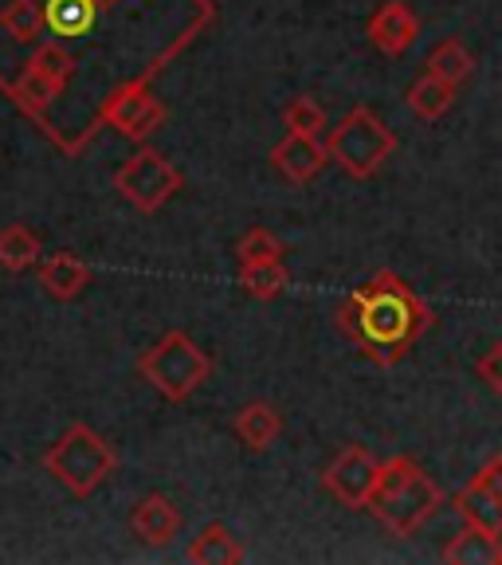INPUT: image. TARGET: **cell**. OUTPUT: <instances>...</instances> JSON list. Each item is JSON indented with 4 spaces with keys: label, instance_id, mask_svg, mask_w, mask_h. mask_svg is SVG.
Returning a JSON list of instances; mask_svg holds the SVG:
<instances>
[{
    "label": "cell",
    "instance_id": "7",
    "mask_svg": "<svg viewBox=\"0 0 502 565\" xmlns=\"http://www.w3.org/2000/svg\"><path fill=\"white\" fill-rule=\"evenodd\" d=\"M381 468L377 456L365 451L362 444H350L345 451H338V459L322 471V487H327L330 499L345 507V511H370V499L381 483Z\"/></svg>",
    "mask_w": 502,
    "mask_h": 565
},
{
    "label": "cell",
    "instance_id": "2",
    "mask_svg": "<svg viewBox=\"0 0 502 565\" xmlns=\"http://www.w3.org/2000/svg\"><path fill=\"white\" fill-rule=\"evenodd\" d=\"M444 507V491L428 471L408 456L388 459L381 468V483L370 499V511L397 539H413L424 522Z\"/></svg>",
    "mask_w": 502,
    "mask_h": 565
},
{
    "label": "cell",
    "instance_id": "3",
    "mask_svg": "<svg viewBox=\"0 0 502 565\" xmlns=\"http://www.w3.org/2000/svg\"><path fill=\"white\" fill-rule=\"evenodd\" d=\"M44 468L63 491H71L75 499H90L115 471V448L90 424H71L67 433L47 448Z\"/></svg>",
    "mask_w": 502,
    "mask_h": 565
},
{
    "label": "cell",
    "instance_id": "6",
    "mask_svg": "<svg viewBox=\"0 0 502 565\" xmlns=\"http://www.w3.org/2000/svg\"><path fill=\"white\" fill-rule=\"evenodd\" d=\"M181 185H185L181 169L158 150H138L133 158H126L115 173V189L138 212H158L161 204L181 193Z\"/></svg>",
    "mask_w": 502,
    "mask_h": 565
},
{
    "label": "cell",
    "instance_id": "9",
    "mask_svg": "<svg viewBox=\"0 0 502 565\" xmlns=\"http://www.w3.org/2000/svg\"><path fill=\"white\" fill-rule=\"evenodd\" d=\"M75 75V60L63 52L60 44H44L32 55L28 71L17 83V98L24 106H44L52 98H60V90L67 87V79Z\"/></svg>",
    "mask_w": 502,
    "mask_h": 565
},
{
    "label": "cell",
    "instance_id": "15",
    "mask_svg": "<svg viewBox=\"0 0 502 565\" xmlns=\"http://www.w3.org/2000/svg\"><path fill=\"white\" fill-rule=\"evenodd\" d=\"M189 562L236 565V562H244V546H239V539L224 526V522H209V526L196 530L193 542H189Z\"/></svg>",
    "mask_w": 502,
    "mask_h": 565
},
{
    "label": "cell",
    "instance_id": "23",
    "mask_svg": "<svg viewBox=\"0 0 502 565\" xmlns=\"http://www.w3.org/2000/svg\"><path fill=\"white\" fill-rule=\"evenodd\" d=\"M287 282H291V275H287V267L279 264H252V267H239V287H244L252 299L259 302H271L279 299L282 291H287Z\"/></svg>",
    "mask_w": 502,
    "mask_h": 565
},
{
    "label": "cell",
    "instance_id": "26",
    "mask_svg": "<svg viewBox=\"0 0 502 565\" xmlns=\"http://www.w3.org/2000/svg\"><path fill=\"white\" fill-rule=\"evenodd\" d=\"M476 377L483 381L491 393H499V397H502V342H494L491 350L479 358V362H476Z\"/></svg>",
    "mask_w": 502,
    "mask_h": 565
},
{
    "label": "cell",
    "instance_id": "16",
    "mask_svg": "<svg viewBox=\"0 0 502 565\" xmlns=\"http://www.w3.org/2000/svg\"><path fill=\"white\" fill-rule=\"evenodd\" d=\"M499 546L502 539L491 534L483 526H463L456 539L444 546V562H456V565H499Z\"/></svg>",
    "mask_w": 502,
    "mask_h": 565
},
{
    "label": "cell",
    "instance_id": "21",
    "mask_svg": "<svg viewBox=\"0 0 502 565\" xmlns=\"http://www.w3.org/2000/svg\"><path fill=\"white\" fill-rule=\"evenodd\" d=\"M0 28H4L17 44H35L47 28L44 4H40V0H9V4L0 9Z\"/></svg>",
    "mask_w": 502,
    "mask_h": 565
},
{
    "label": "cell",
    "instance_id": "1",
    "mask_svg": "<svg viewBox=\"0 0 502 565\" xmlns=\"http://www.w3.org/2000/svg\"><path fill=\"white\" fill-rule=\"evenodd\" d=\"M428 327H432V310L424 307L420 295L393 271H377L338 310V330L373 365L405 362L408 350L420 342Z\"/></svg>",
    "mask_w": 502,
    "mask_h": 565
},
{
    "label": "cell",
    "instance_id": "22",
    "mask_svg": "<svg viewBox=\"0 0 502 565\" xmlns=\"http://www.w3.org/2000/svg\"><path fill=\"white\" fill-rule=\"evenodd\" d=\"M471 71H476V60H471V52L459 44V40H440V44L432 47V55H428V75L451 83V87L468 83Z\"/></svg>",
    "mask_w": 502,
    "mask_h": 565
},
{
    "label": "cell",
    "instance_id": "5",
    "mask_svg": "<svg viewBox=\"0 0 502 565\" xmlns=\"http://www.w3.org/2000/svg\"><path fill=\"white\" fill-rule=\"evenodd\" d=\"M327 150H330V161H338L350 177L365 181V177H373L393 153H397V134L381 122L377 110L353 106L350 115L330 130Z\"/></svg>",
    "mask_w": 502,
    "mask_h": 565
},
{
    "label": "cell",
    "instance_id": "20",
    "mask_svg": "<svg viewBox=\"0 0 502 565\" xmlns=\"http://www.w3.org/2000/svg\"><path fill=\"white\" fill-rule=\"evenodd\" d=\"M40 236H35L28 224H9V228H0V267L12 275L28 271V267L40 264Z\"/></svg>",
    "mask_w": 502,
    "mask_h": 565
},
{
    "label": "cell",
    "instance_id": "11",
    "mask_svg": "<svg viewBox=\"0 0 502 565\" xmlns=\"http://www.w3.org/2000/svg\"><path fill=\"white\" fill-rule=\"evenodd\" d=\"M130 530L133 539L146 542V546H169V542L181 534V511L173 507V499L165 494H141L130 511Z\"/></svg>",
    "mask_w": 502,
    "mask_h": 565
},
{
    "label": "cell",
    "instance_id": "17",
    "mask_svg": "<svg viewBox=\"0 0 502 565\" xmlns=\"http://www.w3.org/2000/svg\"><path fill=\"white\" fill-rule=\"evenodd\" d=\"M98 0H44V20L55 35L63 40H75V35H87L90 24L98 17Z\"/></svg>",
    "mask_w": 502,
    "mask_h": 565
},
{
    "label": "cell",
    "instance_id": "28",
    "mask_svg": "<svg viewBox=\"0 0 502 565\" xmlns=\"http://www.w3.org/2000/svg\"><path fill=\"white\" fill-rule=\"evenodd\" d=\"M499 565H502V546H499Z\"/></svg>",
    "mask_w": 502,
    "mask_h": 565
},
{
    "label": "cell",
    "instance_id": "13",
    "mask_svg": "<svg viewBox=\"0 0 502 565\" xmlns=\"http://www.w3.org/2000/svg\"><path fill=\"white\" fill-rule=\"evenodd\" d=\"M40 287H44V295H52V299H60V302L79 299L90 287V267L83 264L79 256H71V252H55V256H47V264L40 267Z\"/></svg>",
    "mask_w": 502,
    "mask_h": 565
},
{
    "label": "cell",
    "instance_id": "18",
    "mask_svg": "<svg viewBox=\"0 0 502 565\" xmlns=\"http://www.w3.org/2000/svg\"><path fill=\"white\" fill-rule=\"evenodd\" d=\"M456 511L463 514V522L483 526V530H491V534H499L502 539V499L494 491H487L479 479H471V483L456 494Z\"/></svg>",
    "mask_w": 502,
    "mask_h": 565
},
{
    "label": "cell",
    "instance_id": "4",
    "mask_svg": "<svg viewBox=\"0 0 502 565\" xmlns=\"http://www.w3.org/2000/svg\"><path fill=\"white\" fill-rule=\"evenodd\" d=\"M138 373L165 401H189L212 377V358L185 330H169L138 358Z\"/></svg>",
    "mask_w": 502,
    "mask_h": 565
},
{
    "label": "cell",
    "instance_id": "12",
    "mask_svg": "<svg viewBox=\"0 0 502 565\" xmlns=\"http://www.w3.org/2000/svg\"><path fill=\"white\" fill-rule=\"evenodd\" d=\"M327 158H330V150L322 146V138H310V134H287L271 150L275 169H279L287 181H295V185L314 181V177L322 173V166H327Z\"/></svg>",
    "mask_w": 502,
    "mask_h": 565
},
{
    "label": "cell",
    "instance_id": "25",
    "mask_svg": "<svg viewBox=\"0 0 502 565\" xmlns=\"http://www.w3.org/2000/svg\"><path fill=\"white\" fill-rule=\"evenodd\" d=\"M282 122L291 134H310V138H322L327 134V110L322 103L310 95H295L291 103L282 106Z\"/></svg>",
    "mask_w": 502,
    "mask_h": 565
},
{
    "label": "cell",
    "instance_id": "8",
    "mask_svg": "<svg viewBox=\"0 0 502 565\" xmlns=\"http://www.w3.org/2000/svg\"><path fill=\"white\" fill-rule=\"evenodd\" d=\"M106 122L115 126L122 138L146 141L161 122H165V106L141 87V83H122L106 103Z\"/></svg>",
    "mask_w": 502,
    "mask_h": 565
},
{
    "label": "cell",
    "instance_id": "19",
    "mask_svg": "<svg viewBox=\"0 0 502 565\" xmlns=\"http://www.w3.org/2000/svg\"><path fill=\"white\" fill-rule=\"evenodd\" d=\"M456 90L459 87H451V83L436 79V75H428V71H424L420 79L408 87V110H413L416 118H424V122H436V118L451 110V103H456Z\"/></svg>",
    "mask_w": 502,
    "mask_h": 565
},
{
    "label": "cell",
    "instance_id": "27",
    "mask_svg": "<svg viewBox=\"0 0 502 565\" xmlns=\"http://www.w3.org/2000/svg\"><path fill=\"white\" fill-rule=\"evenodd\" d=\"M98 4H115V0H98Z\"/></svg>",
    "mask_w": 502,
    "mask_h": 565
},
{
    "label": "cell",
    "instance_id": "24",
    "mask_svg": "<svg viewBox=\"0 0 502 565\" xmlns=\"http://www.w3.org/2000/svg\"><path fill=\"white\" fill-rule=\"evenodd\" d=\"M287 256V247L275 232L267 228H247L244 236L236 239V264L252 267V264H279Z\"/></svg>",
    "mask_w": 502,
    "mask_h": 565
},
{
    "label": "cell",
    "instance_id": "14",
    "mask_svg": "<svg viewBox=\"0 0 502 565\" xmlns=\"http://www.w3.org/2000/svg\"><path fill=\"white\" fill-rule=\"evenodd\" d=\"M232 433L239 436V444L247 451H267L282 436V413L275 405H267V401H252V405H244L236 413Z\"/></svg>",
    "mask_w": 502,
    "mask_h": 565
},
{
    "label": "cell",
    "instance_id": "10",
    "mask_svg": "<svg viewBox=\"0 0 502 565\" xmlns=\"http://www.w3.org/2000/svg\"><path fill=\"white\" fill-rule=\"evenodd\" d=\"M365 35H370L381 55L400 60V55L420 40V20H416V12L408 9L405 0H385V4H377L373 17L365 20Z\"/></svg>",
    "mask_w": 502,
    "mask_h": 565
}]
</instances>
